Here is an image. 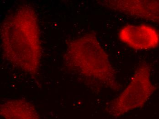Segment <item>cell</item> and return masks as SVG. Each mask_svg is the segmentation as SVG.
<instances>
[{"label":"cell","instance_id":"1","mask_svg":"<svg viewBox=\"0 0 159 119\" xmlns=\"http://www.w3.org/2000/svg\"><path fill=\"white\" fill-rule=\"evenodd\" d=\"M72 64L84 76L95 79L115 91L121 86L108 55L91 34L75 40L70 48Z\"/></svg>","mask_w":159,"mask_h":119},{"label":"cell","instance_id":"3","mask_svg":"<svg viewBox=\"0 0 159 119\" xmlns=\"http://www.w3.org/2000/svg\"><path fill=\"white\" fill-rule=\"evenodd\" d=\"M104 2L106 7L112 11L159 24L158 0H111Z\"/></svg>","mask_w":159,"mask_h":119},{"label":"cell","instance_id":"4","mask_svg":"<svg viewBox=\"0 0 159 119\" xmlns=\"http://www.w3.org/2000/svg\"><path fill=\"white\" fill-rule=\"evenodd\" d=\"M121 42L137 51L155 49L159 45V33L154 27L146 25H128L118 34Z\"/></svg>","mask_w":159,"mask_h":119},{"label":"cell","instance_id":"2","mask_svg":"<svg viewBox=\"0 0 159 119\" xmlns=\"http://www.w3.org/2000/svg\"><path fill=\"white\" fill-rule=\"evenodd\" d=\"M151 71L147 63L137 68L126 87L107 104L106 110L110 116L119 117L146 104L156 89L151 81Z\"/></svg>","mask_w":159,"mask_h":119},{"label":"cell","instance_id":"5","mask_svg":"<svg viewBox=\"0 0 159 119\" xmlns=\"http://www.w3.org/2000/svg\"><path fill=\"white\" fill-rule=\"evenodd\" d=\"M0 114L3 119H40L34 106L20 99L3 103L0 108Z\"/></svg>","mask_w":159,"mask_h":119}]
</instances>
